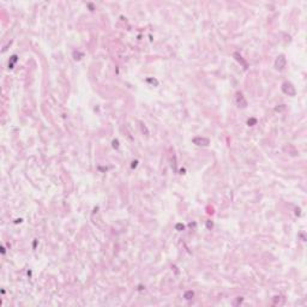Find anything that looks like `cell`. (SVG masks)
<instances>
[{"label": "cell", "mask_w": 307, "mask_h": 307, "mask_svg": "<svg viewBox=\"0 0 307 307\" xmlns=\"http://www.w3.org/2000/svg\"><path fill=\"white\" fill-rule=\"evenodd\" d=\"M282 90H283L286 94H288L289 96H294V95H295V88L293 86V84L292 83H288V82L283 83V85H282Z\"/></svg>", "instance_id": "6da1fadb"}, {"label": "cell", "mask_w": 307, "mask_h": 307, "mask_svg": "<svg viewBox=\"0 0 307 307\" xmlns=\"http://www.w3.org/2000/svg\"><path fill=\"white\" fill-rule=\"evenodd\" d=\"M286 64H287V60H286L284 55H279V56H277V59H276V61H275V67H276L277 70L281 71L286 67Z\"/></svg>", "instance_id": "7a4b0ae2"}, {"label": "cell", "mask_w": 307, "mask_h": 307, "mask_svg": "<svg viewBox=\"0 0 307 307\" xmlns=\"http://www.w3.org/2000/svg\"><path fill=\"white\" fill-rule=\"evenodd\" d=\"M237 106L241 107V108H245V107L247 106L246 100H245V97L242 96V94H240V93H237Z\"/></svg>", "instance_id": "3957f363"}, {"label": "cell", "mask_w": 307, "mask_h": 307, "mask_svg": "<svg viewBox=\"0 0 307 307\" xmlns=\"http://www.w3.org/2000/svg\"><path fill=\"white\" fill-rule=\"evenodd\" d=\"M193 143L197 144V145L207 146V145H209V139L208 138H203V137H195V138H193Z\"/></svg>", "instance_id": "277c9868"}, {"label": "cell", "mask_w": 307, "mask_h": 307, "mask_svg": "<svg viewBox=\"0 0 307 307\" xmlns=\"http://www.w3.org/2000/svg\"><path fill=\"white\" fill-rule=\"evenodd\" d=\"M192 296H193V292H192V290H190V292L185 293V298H186V299H191Z\"/></svg>", "instance_id": "5b68a950"}]
</instances>
